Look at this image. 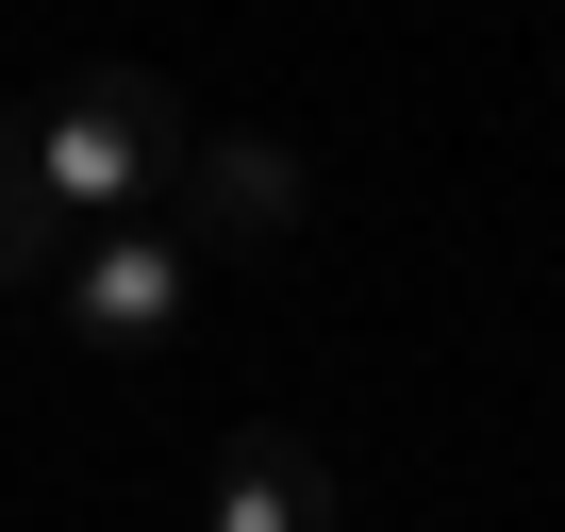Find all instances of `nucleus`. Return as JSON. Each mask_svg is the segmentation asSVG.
<instances>
[{"instance_id": "f257e3e1", "label": "nucleus", "mask_w": 565, "mask_h": 532, "mask_svg": "<svg viewBox=\"0 0 565 532\" xmlns=\"http://www.w3.org/2000/svg\"><path fill=\"white\" fill-rule=\"evenodd\" d=\"M0 134H18V167H34V200H51L67 233H84V216L117 233V216L183 167V134H200V117H183L150 67H84V84H51L34 117H0Z\"/></svg>"}, {"instance_id": "7ed1b4c3", "label": "nucleus", "mask_w": 565, "mask_h": 532, "mask_svg": "<svg viewBox=\"0 0 565 532\" xmlns=\"http://www.w3.org/2000/svg\"><path fill=\"white\" fill-rule=\"evenodd\" d=\"M183 249H282L317 216V183H300V150L282 134H183Z\"/></svg>"}, {"instance_id": "39448f33", "label": "nucleus", "mask_w": 565, "mask_h": 532, "mask_svg": "<svg viewBox=\"0 0 565 532\" xmlns=\"http://www.w3.org/2000/svg\"><path fill=\"white\" fill-rule=\"evenodd\" d=\"M51 266H67V216L34 200V167H18V134H0V300H18V284H51Z\"/></svg>"}, {"instance_id": "20e7f679", "label": "nucleus", "mask_w": 565, "mask_h": 532, "mask_svg": "<svg viewBox=\"0 0 565 532\" xmlns=\"http://www.w3.org/2000/svg\"><path fill=\"white\" fill-rule=\"evenodd\" d=\"M200 532H350V482L300 449V433H216V499H200Z\"/></svg>"}, {"instance_id": "f03ea898", "label": "nucleus", "mask_w": 565, "mask_h": 532, "mask_svg": "<svg viewBox=\"0 0 565 532\" xmlns=\"http://www.w3.org/2000/svg\"><path fill=\"white\" fill-rule=\"evenodd\" d=\"M183 284H200V249L183 233H67V266H51V300H67V333L100 350V366H150L167 350V317H183Z\"/></svg>"}]
</instances>
